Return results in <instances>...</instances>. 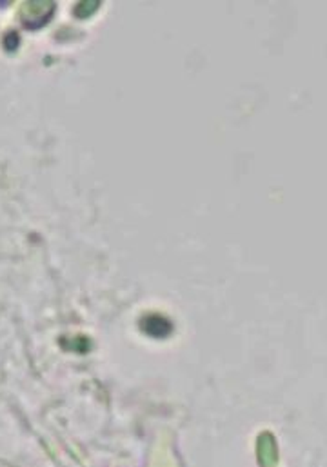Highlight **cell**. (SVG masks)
Returning <instances> with one entry per match:
<instances>
[]
</instances>
